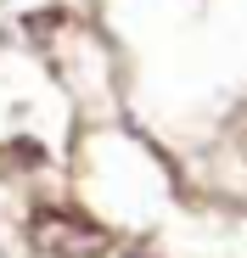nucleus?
I'll return each mask as SVG.
<instances>
[{"instance_id": "1", "label": "nucleus", "mask_w": 247, "mask_h": 258, "mask_svg": "<svg viewBox=\"0 0 247 258\" xmlns=\"http://www.w3.org/2000/svg\"><path fill=\"white\" fill-rule=\"evenodd\" d=\"M28 241L45 258H107V247H112L107 225H96L79 208H39L28 219Z\"/></svg>"}]
</instances>
